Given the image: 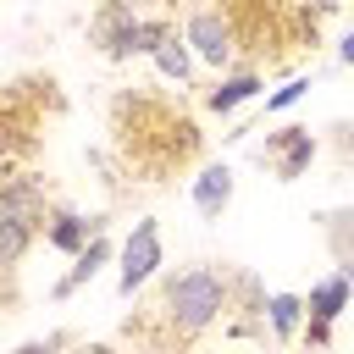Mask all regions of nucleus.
<instances>
[{
    "label": "nucleus",
    "mask_w": 354,
    "mask_h": 354,
    "mask_svg": "<svg viewBox=\"0 0 354 354\" xmlns=\"http://www.w3.org/2000/svg\"><path fill=\"white\" fill-rule=\"evenodd\" d=\"M94 238H105V221H100V216H77V210L55 205L50 221H44V243H50L55 254H72V260H77Z\"/></svg>",
    "instance_id": "7"
},
{
    "label": "nucleus",
    "mask_w": 354,
    "mask_h": 354,
    "mask_svg": "<svg viewBox=\"0 0 354 354\" xmlns=\"http://www.w3.org/2000/svg\"><path fill=\"white\" fill-rule=\"evenodd\" d=\"M321 232H326V243H332L337 266H343V260H354V210H321Z\"/></svg>",
    "instance_id": "14"
},
{
    "label": "nucleus",
    "mask_w": 354,
    "mask_h": 354,
    "mask_svg": "<svg viewBox=\"0 0 354 354\" xmlns=\"http://www.w3.org/2000/svg\"><path fill=\"white\" fill-rule=\"evenodd\" d=\"M232 166L227 160H210V166H199V177H194V210L205 216V221H221V210L232 205Z\"/></svg>",
    "instance_id": "8"
},
{
    "label": "nucleus",
    "mask_w": 354,
    "mask_h": 354,
    "mask_svg": "<svg viewBox=\"0 0 354 354\" xmlns=\"http://www.w3.org/2000/svg\"><path fill=\"white\" fill-rule=\"evenodd\" d=\"M266 304H271V293H260V277H254V271H238V277H232V310L266 321Z\"/></svg>",
    "instance_id": "15"
},
{
    "label": "nucleus",
    "mask_w": 354,
    "mask_h": 354,
    "mask_svg": "<svg viewBox=\"0 0 354 354\" xmlns=\"http://www.w3.org/2000/svg\"><path fill=\"white\" fill-rule=\"evenodd\" d=\"M315 133L310 127H282V133H271L266 138V155H271V177L277 183H299L304 171H310V160H315Z\"/></svg>",
    "instance_id": "6"
},
{
    "label": "nucleus",
    "mask_w": 354,
    "mask_h": 354,
    "mask_svg": "<svg viewBox=\"0 0 354 354\" xmlns=\"http://www.w3.org/2000/svg\"><path fill=\"white\" fill-rule=\"evenodd\" d=\"M116 260H122V266H116V293H122V299H133V293H138V288H144V282L166 266V249H160V221H155V216H138Z\"/></svg>",
    "instance_id": "4"
},
{
    "label": "nucleus",
    "mask_w": 354,
    "mask_h": 354,
    "mask_svg": "<svg viewBox=\"0 0 354 354\" xmlns=\"http://www.w3.org/2000/svg\"><path fill=\"white\" fill-rule=\"evenodd\" d=\"M105 260H111V238H94V243H88V249L72 260V271H66V277L50 288V299H72L83 282H94V277H100V266H105Z\"/></svg>",
    "instance_id": "12"
},
{
    "label": "nucleus",
    "mask_w": 354,
    "mask_h": 354,
    "mask_svg": "<svg viewBox=\"0 0 354 354\" xmlns=\"http://www.w3.org/2000/svg\"><path fill=\"white\" fill-rule=\"evenodd\" d=\"M348 299H354V282H348L343 271H332V277L310 282V293H304V304H310V321H332V326H337V315L348 310Z\"/></svg>",
    "instance_id": "10"
},
{
    "label": "nucleus",
    "mask_w": 354,
    "mask_h": 354,
    "mask_svg": "<svg viewBox=\"0 0 354 354\" xmlns=\"http://www.w3.org/2000/svg\"><path fill=\"white\" fill-rule=\"evenodd\" d=\"M304 11L310 17H326V11H337V0H304Z\"/></svg>",
    "instance_id": "20"
},
{
    "label": "nucleus",
    "mask_w": 354,
    "mask_h": 354,
    "mask_svg": "<svg viewBox=\"0 0 354 354\" xmlns=\"http://www.w3.org/2000/svg\"><path fill=\"white\" fill-rule=\"evenodd\" d=\"M304 94H310V77H288L277 94H266V111H288V105H299Z\"/></svg>",
    "instance_id": "16"
},
{
    "label": "nucleus",
    "mask_w": 354,
    "mask_h": 354,
    "mask_svg": "<svg viewBox=\"0 0 354 354\" xmlns=\"http://www.w3.org/2000/svg\"><path fill=\"white\" fill-rule=\"evenodd\" d=\"M66 348V337H33V343H22L17 354H61Z\"/></svg>",
    "instance_id": "18"
},
{
    "label": "nucleus",
    "mask_w": 354,
    "mask_h": 354,
    "mask_svg": "<svg viewBox=\"0 0 354 354\" xmlns=\"http://www.w3.org/2000/svg\"><path fill=\"white\" fill-rule=\"evenodd\" d=\"M299 354H332V348H310V343H304V348H299Z\"/></svg>",
    "instance_id": "21"
},
{
    "label": "nucleus",
    "mask_w": 354,
    "mask_h": 354,
    "mask_svg": "<svg viewBox=\"0 0 354 354\" xmlns=\"http://www.w3.org/2000/svg\"><path fill=\"white\" fill-rule=\"evenodd\" d=\"M260 94H266V77H260V72H227V77L205 94V105H210L216 116H232L238 105H249V100H260Z\"/></svg>",
    "instance_id": "9"
},
{
    "label": "nucleus",
    "mask_w": 354,
    "mask_h": 354,
    "mask_svg": "<svg viewBox=\"0 0 354 354\" xmlns=\"http://www.w3.org/2000/svg\"><path fill=\"white\" fill-rule=\"evenodd\" d=\"M227 310H232V277L216 266H188V271L166 277V288H160V321H166L171 343L205 337L216 321H227Z\"/></svg>",
    "instance_id": "1"
},
{
    "label": "nucleus",
    "mask_w": 354,
    "mask_h": 354,
    "mask_svg": "<svg viewBox=\"0 0 354 354\" xmlns=\"http://www.w3.org/2000/svg\"><path fill=\"white\" fill-rule=\"evenodd\" d=\"M183 39L194 44V61H199V66H210V72H221V77L232 72V55H238V28H232V17H227V11L199 6V11L188 17Z\"/></svg>",
    "instance_id": "5"
},
{
    "label": "nucleus",
    "mask_w": 354,
    "mask_h": 354,
    "mask_svg": "<svg viewBox=\"0 0 354 354\" xmlns=\"http://www.w3.org/2000/svg\"><path fill=\"white\" fill-rule=\"evenodd\" d=\"M337 61H343V66H354V28L343 33V44H337Z\"/></svg>",
    "instance_id": "19"
},
{
    "label": "nucleus",
    "mask_w": 354,
    "mask_h": 354,
    "mask_svg": "<svg viewBox=\"0 0 354 354\" xmlns=\"http://www.w3.org/2000/svg\"><path fill=\"white\" fill-rule=\"evenodd\" d=\"M304 343L310 348H332V321H304Z\"/></svg>",
    "instance_id": "17"
},
{
    "label": "nucleus",
    "mask_w": 354,
    "mask_h": 354,
    "mask_svg": "<svg viewBox=\"0 0 354 354\" xmlns=\"http://www.w3.org/2000/svg\"><path fill=\"white\" fill-rule=\"evenodd\" d=\"M149 61H155V72H160V77H171V83H188V77H194V44H188L183 33H171Z\"/></svg>",
    "instance_id": "13"
},
{
    "label": "nucleus",
    "mask_w": 354,
    "mask_h": 354,
    "mask_svg": "<svg viewBox=\"0 0 354 354\" xmlns=\"http://www.w3.org/2000/svg\"><path fill=\"white\" fill-rule=\"evenodd\" d=\"M44 221H50L44 177H33V171L6 177V188H0V266L6 271L22 266V254H28L33 238H44Z\"/></svg>",
    "instance_id": "2"
},
{
    "label": "nucleus",
    "mask_w": 354,
    "mask_h": 354,
    "mask_svg": "<svg viewBox=\"0 0 354 354\" xmlns=\"http://www.w3.org/2000/svg\"><path fill=\"white\" fill-rule=\"evenodd\" d=\"M304 321H310L304 293H271V304H266V326H271V337L293 343V337L304 332Z\"/></svg>",
    "instance_id": "11"
},
{
    "label": "nucleus",
    "mask_w": 354,
    "mask_h": 354,
    "mask_svg": "<svg viewBox=\"0 0 354 354\" xmlns=\"http://www.w3.org/2000/svg\"><path fill=\"white\" fill-rule=\"evenodd\" d=\"M171 33H177L171 22H160V17H138L127 0H111V6L100 11V28H94V39H100V50H105L111 61H127V55H155Z\"/></svg>",
    "instance_id": "3"
}]
</instances>
